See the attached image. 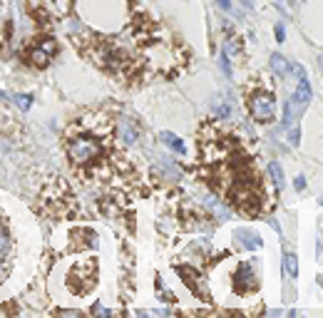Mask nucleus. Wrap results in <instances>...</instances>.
<instances>
[{"mask_svg":"<svg viewBox=\"0 0 323 318\" xmlns=\"http://www.w3.org/2000/svg\"><path fill=\"white\" fill-rule=\"evenodd\" d=\"M117 137L125 144H137L139 142V127L132 117H119L117 119Z\"/></svg>","mask_w":323,"mask_h":318,"instance_id":"20e7f679","label":"nucleus"},{"mask_svg":"<svg viewBox=\"0 0 323 318\" xmlns=\"http://www.w3.org/2000/svg\"><path fill=\"white\" fill-rule=\"evenodd\" d=\"M289 3H294V0H289Z\"/></svg>","mask_w":323,"mask_h":318,"instance_id":"5701e85b","label":"nucleus"},{"mask_svg":"<svg viewBox=\"0 0 323 318\" xmlns=\"http://www.w3.org/2000/svg\"><path fill=\"white\" fill-rule=\"evenodd\" d=\"M269 174H271V182H273V186H276L278 191L286 186V179H284V172H281V164L273 162V159L269 162Z\"/></svg>","mask_w":323,"mask_h":318,"instance_id":"9d476101","label":"nucleus"},{"mask_svg":"<svg viewBox=\"0 0 323 318\" xmlns=\"http://www.w3.org/2000/svg\"><path fill=\"white\" fill-rule=\"evenodd\" d=\"M239 3L244 5V8H254V0H239Z\"/></svg>","mask_w":323,"mask_h":318,"instance_id":"4be33fe9","label":"nucleus"},{"mask_svg":"<svg viewBox=\"0 0 323 318\" xmlns=\"http://www.w3.org/2000/svg\"><path fill=\"white\" fill-rule=\"evenodd\" d=\"M284 273L289 278H298V256L294 251H284Z\"/></svg>","mask_w":323,"mask_h":318,"instance_id":"6e6552de","label":"nucleus"},{"mask_svg":"<svg viewBox=\"0 0 323 318\" xmlns=\"http://www.w3.org/2000/svg\"><path fill=\"white\" fill-rule=\"evenodd\" d=\"M271 70H273V75H278V77H286V75L291 72V62L281 55V53H273V55H271Z\"/></svg>","mask_w":323,"mask_h":318,"instance_id":"0eeeda50","label":"nucleus"},{"mask_svg":"<svg viewBox=\"0 0 323 318\" xmlns=\"http://www.w3.org/2000/svg\"><path fill=\"white\" fill-rule=\"evenodd\" d=\"M273 35H276V43H286V27H284V23H276L273 25Z\"/></svg>","mask_w":323,"mask_h":318,"instance_id":"dca6fc26","label":"nucleus"},{"mask_svg":"<svg viewBox=\"0 0 323 318\" xmlns=\"http://www.w3.org/2000/svg\"><path fill=\"white\" fill-rule=\"evenodd\" d=\"M234 291L236 293H251V291H256V286H259V273H256V266L251 264V261H241L239 266H236V271H234Z\"/></svg>","mask_w":323,"mask_h":318,"instance_id":"7ed1b4c3","label":"nucleus"},{"mask_svg":"<svg viewBox=\"0 0 323 318\" xmlns=\"http://www.w3.org/2000/svg\"><path fill=\"white\" fill-rule=\"evenodd\" d=\"M294 186H296L298 191H303V189H306V177H303V174H298V177L294 179Z\"/></svg>","mask_w":323,"mask_h":318,"instance_id":"6ab92c4d","label":"nucleus"},{"mask_svg":"<svg viewBox=\"0 0 323 318\" xmlns=\"http://www.w3.org/2000/svg\"><path fill=\"white\" fill-rule=\"evenodd\" d=\"M13 100H15V105H18L23 112H27V109H30V105H32V97H30V95H15Z\"/></svg>","mask_w":323,"mask_h":318,"instance_id":"2eb2a0df","label":"nucleus"},{"mask_svg":"<svg viewBox=\"0 0 323 318\" xmlns=\"http://www.w3.org/2000/svg\"><path fill=\"white\" fill-rule=\"evenodd\" d=\"M266 221H269V226H271L273 231H278V234H281V226H278V221H276V219H266Z\"/></svg>","mask_w":323,"mask_h":318,"instance_id":"412c9836","label":"nucleus"},{"mask_svg":"<svg viewBox=\"0 0 323 318\" xmlns=\"http://www.w3.org/2000/svg\"><path fill=\"white\" fill-rule=\"evenodd\" d=\"M177 271L184 276V284L194 291V293H199L201 296V291H199V276L194 273V271H189V268H184V266H177Z\"/></svg>","mask_w":323,"mask_h":318,"instance_id":"9b49d317","label":"nucleus"},{"mask_svg":"<svg viewBox=\"0 0 323 318\" xmlns=\"http://www.w3.org/2000/svg\"><path fill=\"white\" fill-rule=\"evenodd\" d=\"M249 109L256 122H261V125L273 122L276 119V97L271 92H254L249 100Z\"/></svg>","mask_w":323,"mask_h":318,"instance_id":"f03ea898","label":"nucleus"},{"mask_svg":"<svg viewBox=\"0 0 323 318\" xmlns=\"http://www.w3.org/2000/svg\"><path fill=\"white\" fill-rule=\"evenodd\" d=\"M207 207H209V209L216 214V221H226V219H229V212H226V207H221V204L216 202V199H212V196H209V199H207Z\"/></svg>","mask_w":323,"mask_h":318,"instance_id":"ddd939ff","label":"nucleus"},{"mask_svg":"<svg viewBox=\"0 0 323 318\" xmlns=\"http://www.w3.org/2000/svg\"><path fill=\"white\" fill-rule=\"evenodd\" d=\"M8 251H10V234H8L5 224L0 221V259L8 256Z\"/></svg>","mask_w":323,"mask_h":318,"instance_id":"f8f14e48","label":"nucleus"},{"mask_svg":"<svg viewBox=\"0 0 323 318\" xmlns=\"http://www.w3.org/2000/svg\"><path fill=\"white\" fill-rule=\"evenodd\" d=\"M216 5H219L221 10H226V13H229V10H231V0H216Z\"/></svg>","mask_w":323,"mask_h":318,"instance_id":"aec40b11","label":"nucleus"},{"mask_svg":"<svg viewBox=\"0 0 323 318\" xmlns=\"http://www.w3.org/2000/svg\"><path fill=\"white\" fill-rule=\"evenodd\" d=\"M221 70H224L226 77H231V65H229V53H226V50L221 53Z\"/></svg>","mask_w":323,"mask_h":318,"instance_id":"f3484780","label":"nucleus"},{"mask_svg":"<svg viewBox=\"0 0 323 318\" xmlns=\"http://www.w3.org/2000/svg\"><path fill=\"white\" fill-rule=\"evenodd\" d=\"M298 137H301V130H298V127H294V130L289 132V142H291V147H298V142H301Z\"/></svg>","mask_w":323,"mask_h":318,"instance_id":"a211bd4d","label":"nucleus"},{"mask_svg":"<svg viewBox=\"0 0 323 318\" xmlns=\"http://www.w3.org/2000/svg\"><path fill=\"white\" fill-rule=\"evenodd\" d=\"M70 152V159L77 164H90L102 154V144L95 139V137H75L67 147Z\"/></svg>","mask_w":323,"mask_h":318,"instance_id":"f257e3e1","label":"nucleus"},{"mask_svg":"<svg viewBox=\"0 0 323 318\" xmlns=\"http://www.w3.org/2000/svg\"><path fill=\"white\" fill-rule=\"evenodd\" d=\"M159 139L164 142V147H169V149H172V152H177V154H184V152H187L184 142H182L177 134H172V132H162V134H159Z\"/></svg>","mask_w":323,"mask_h":318,"instance_id":"1a4fd4ad","label":"nucleus"},{"mask_svg":"<svg viewBox=\"0 0 323 318\" xmlns=\"http://www.w3.org/2000/svg\"><path fill=\"white\" fill-rule=\"evenodd\" d=\"M234 236L239 238V244L244 246V249L256 251V249H261V246H264V238H261L256 231H251L249 226H239V229L234 231Z\"/></svg>","mask_w":323,"mask_h":318,"instance_id":"39448f33","label":"nucleus"},{"mask_svg":"<svg viewBox=\"0 0 323 318\" xmlns=\"http://www.w3.org/2000/svg\"><path fill=\"white\" fill-rule=\"evenodd\" d=\"M30 60H32L37 67H45V65H48V60H50V53H45L43 48H35V50L30 53Z\"/></svg>","mask_w":323,"mask_h":318,"instance_id":"4468645a","label":"nucleus"},{"mask_svg":"<svg viewBox=\"0 0 323 318\" xmlns=\"http://www.w3.org/2000/svg\"><path fill=\"white\" fill-rule=\"evenodd\" d=\"M311 97H313V92H311L308 80L301 77V80H298V87H296V92H294V102H296L298 107H306V105L311 102Z\"/></svg>","mask_w":323,"mask_h":318,"instance_id":"423d86ee","label":"nucleus"}]
</instances>
